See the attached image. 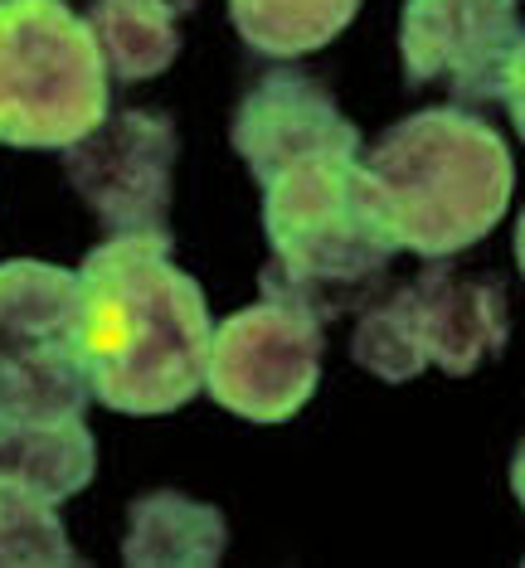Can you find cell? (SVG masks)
Segmentation results:
<instances>
[{
  "instance_id": "15",
  "label": "cell",
  "mask_w": 525,
  "mask_h": 568,
  "mask_svg": "<svg viewBox=\"0 0 525 568\" xmlns=\"http://www.w3.org/2000/svg\"><path fill=\"white\" fill-rule=\"evenodd\" d=\"M0 564H79V549L69 545L59 506L0 490Z\"/></svg>"
},
{
  "instance_id": "3",
  "label": "cell",
  "mask_w": 525,
  "mask_h": 568,
  "mask_svg": "<svg viewBox=\"0 0 525 568\" xmlns=\"http://www.w3.org/2000/svg\"><path fill=\"white\" fill-rule=\"evenodd\" d=\"M267 267L263 296L302 306L316 321L375 302L400 243L384 234L355 156H312L263 180Z\"/></svg>"
},
{
  "instance_id": "6",
  "label": "cell",
  "mask_w": 525,
  "mask_h": 568,
  "mask_svg": "<svg viewBox=\"0 0 525 568\" xmlns=\"http://www.w3.org/2000/svg\"><path fill=\"white\" fill-rule=\"evenodd\" d=\"M83 287L54 263H0V413L83 418Z\"/></svg>"
},
{
  "instance_id": "4",
  "label": "cell",
  "mask_w": 525,
  "mask_h": 568,
  "mask_svg": "<svg viewBox=\"0 0 525 568\" xmlns=\"http://www.w3.org/2000/svg\"><path fill=\"white\" fill-rule=\"evenodd\" d=\"M108 118V59L63 0H0V141L69 151Z\"/></svg>"
},
{
  "instance_id": "14",
  "label": "cell",
  "mask_w": 525,
  "mask_h": 568,
  "mask_svg": "<svg viewBox=\"0 0 525 568\" xmlns=\"http://www.w3.org/2000/svg\"><path fill=\"white\" fill-rule=\"evenodd\" d=\"M361 0H229L243 44L267 59H302L326 49L355 20Z\"/></svg>"
},
{
  "instance_id": "18",
  "label": "cell",
  "mask_w": 525,
  "mask_h": 568,
  "mask_svg": "<svg viewBox=\"0 0 525 568\" xmlns=\"http://www.w3.org/2000/svg\"><path fill=\"white\" fill-rule=\"evenodd\" d=\"M516 263H521V273H525V214H521V224H516Z\"/></svg>"
},
{
  "instance_id": "8",
  "label": "cell",
  "mask_w": 525,
  "mask_h": 568,
  "mask_svg": "<svg viewBox=\"0 0 525 568\" xmlns=\"http://www.w3.org/2000/svg\"><path fill=\"white\" fill-rule=\"evenodd\" d=\"M175 122L165 112L127 108L102 118L83 141H73L63 165L69 185L98 214L108 234H171V175H175Z\"/></svg>"
},
{
  "instance_id": "13",
  "label": "cell",
  "mask_w": 525,
  "mask_h": 568,
  "mask_svg": "<svg viewBox=\"0 0 525 568\" xmlns=\"http://www.w3.org/2000/svg\"><path fill=\"white\" fill-rule=\"evenodd\" d=\"M190 10L195 0H93L88 24L112 79L142 83L171 69L181 54V16Z\"/></svg>"
},
{
  "instance_id": "2",
  "label": "cell",
  "mask_w": 525,
  "mask_h": 568,
  "mask_svg": "<svg viewBox=\"0 0 525 568\" xmlns=\"http://www.w3.org/2000/svg\"><path fill=\"white\" fill-rule=\"evenodd\" d=\"M355 171L384 234L404 253H463L502 224L516 165L496 126L472 112L428 108L361 146Z\"/></svg>"
},
{
  "instance_id": "1",
  "label": "cell",
  "mask_w": 525,
  "mask_h": 568,
  "mask_svg": "<svg viewBox=\"0 0 525 568\" xmlns=\"http://www.w3.org/2000/svg\"><path fill=\"white\" fill-rule=\"evenodd\" d=\"M83 365L98 404L132 418L175 413L204 389L210 306L200 282L175 267L171 234H122L79 267Z\"/></svg>"
},
{
  "instance_id": "16",
  "label": "cell",
  "mask_w": 525,
  "mask_h": 568,
  "mask_svg": "<svg viewBox=\"0 0 525 568\" xmlns=\"http://www.w3.org/2000/svg\"><path fill=\"white\" fill-rule=\"evenodd\" d=\"M506 108H511V122H516V132L525 136V40L516 49V59H511V79H506Z\"/></svg>"
},
{
  "instance_id": "10",
  "label": "cell",
  "mask_w": 525,
  "mask_h": 568,
  "mask_svg": "<svg viewBox=\"0 0 525 568\" xmlns=\"http://www.w3.org/2000/svg\"><path fill=\"white\" fill-rule=\"evenodd\" d=\"M234 151L243 165L253 171V180L277 175L297 161L312 156H361V132L355 122L336 108V98L326 93L316 79L292 69H277L239 102L234 112Z\"/></svg>"
},
{
  "instance_id": "11",
  "label": "cell",
  "mask_w": 525,
  "mask_h": 568,
  "mask_svg": "<svg viewBox=\"0 0 525 568\" xmlns=\"http://www.w3.org/2000/svg\"><path fill=\"white\" fill-rule=\"evenodd\" d=\"M98 447L83 418H16L0 413V490L63 506L93 481Z\"/></svg>"
},
{
  "instance_id": "5",
  "label": "cell",
  "mask_w": 525,
  "mask_h": 568,
  "mask_svg": "<svg viewBox=\"0 0 525 568\" xmlns=\"http://www.w3.org/2000/svg\"><path fill=\"white\" fill-rule=\"evenodd\" d=\"M511 335L506 287L492 277H457L433 263L428 273L370 302L351 335V359L375 379L408 384L428 365L463 379L486 355H502Z\"/></svg>"
},
{
  "instance_id": "7",
  "label": "cell",
  "mask_w": 525,
  "mask_h": 568,
  "mask_svg": "<svg viewBox=\"0 0 525 568\" xmlns=\"http://www.w3.org/2000/svg\"><path fill=\"white\" fill-rule=\"evenodd\" d=\"M322 351V321L263 296L214 331L204 389L220 408L249 423H287L316 394Z\"/></svg>"
},
{
  "instance_id": "9",
  "label": "cell",
  "mask_w": 525,
  "mask_h": 568,
  "mask_svg": "<svg viewBox=\"0 0 525 568\" xmlns=\"http://www.w3.org/2000/svg\"><path fill=\"white\" fill-rule=\"evenodd\" d=\"M525 40L516 0H408L400 54L408 88H447L457 102L506 98L511 59Z\"/></svg>"
},
{
  "instance_id": "12",
  "label": "cell",
  "mask_w": 525,
  "mask_h": 568,
  "mask_svg": "<svg viewBox=\"0 0 525 568\" xmlns=\"http://www.w3.org/2000/svg\"><path fill=\"white\" fill-rule=\"evenodd\" d=\"M229 545V525L214 506L185 500L181 490H157L142 496L127 515V539L122 559L132 568H157V564H190L210 568L220 564Z\"/></svg>"
},
{
  "instance_id": "17",
  "label": "cell",
  "mask_w": 525,
  "mask_h": 568,
  "mask_svg": "<svg viewBox=\"0 0 525 568\" xmlns=\"http://www.w3.org/2000/svg\"><path fill=\"white\" fill-rule=\"evenodd\" d=\"M511 490H516V500L525 510V443L516 447V457H511Z\"/></svg>"
}]
</instances>
